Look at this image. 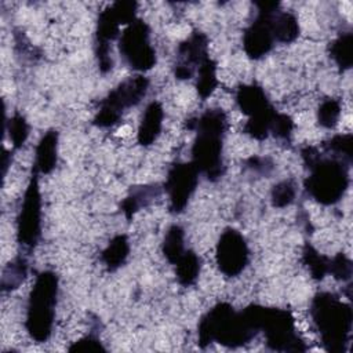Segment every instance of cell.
I'll use <instances>...</instances> for the list:
<instances>
[{"mask_svg":"<svg viewBox=\"0 0 353 353\" xmlns=\"http://www.w3.org/2000/svg\"><path fill=\"white\" fill-rule=\"evenodd\" d=\"M197 81L196 90L201 99H207L218 85L216 77V63L214 59L207 57L197 69Z\"/></svg>","mask_w":353,"mask_h":353,"instance_id":"cell-24","label":"cell"},{"mask_svg":"<svg viewBox=\"0 0 353 353\" xmlns=\"http://www.w3.org/2000/svg\"><path fill=\"white\" fill-rule=\"evenodd\" d=\"M201 270V258L193 250H185L182 256L175 263L176 280L182 287L193 285Z\"/></svg>","mask_w":353,"mask_h":353,"instance_id":"cell-21","label":"cell"},{"mask_svg":"<svg viewBox=\"0 0 353 353\" xmlns=\"http://www.w3.org/2000/svg\"><path fill=\"white\" fill-rule=\"evenodd\" d=\"M185 230L182 226L174 223L171 225L163 239L161 243V252L164 258L171 263L175 265L178 259L185 252Z\"/></svg>","mask_w":353,"mask_h":353,"instance_id":"cell-23","label":"cell"},{"mask_svg":"<svg viewBox=\"0 0 353 353\" xmlns=\"http://www.w3.org/2000/svg\"><path fill=\"white\" fill-rule=\"evenodd\" d=\"M7 134L14 149H19L25 145L29 137V124L21 113H15L7 121Z\"/></svg>","mask_w":353,"mask_h":353,"instance_id":"cell-28","label":"cell"},{"mask_svg":"<svg viewBox=\"0 0 353 353\" xmlns=\"http://www.w3.org/2000/svg\"><path fill=\"white\" fill-rule=\"evenodd\" d=\"M58 283L55 272L43 270L36 276L34 284L30 290L26 306L25 328L34 342H47L52 334Z\"/></svg>","mask_w":353,"mask_h":353,"instance_id":"cell-5","label":"cell"},{"mask_svg":"<svg viewBox=\"0 0 353 353\" xmlns=\"http://www.w3.org/2000/svg\"><path fill=\"white\" fill-rule=\"evenodd\" d=\"M119 51L131 69L137 72L150 70L156 65L157 55L150 44L149 25L139 18L127 25L119 37Z\"/></svg>","mask_w":353,"mask_h":353,"instance_id":"cell-9","label":"cell"},{"mask_svg":"<svg viewBox=\"0 0 353 353\" xmlns=\"http://www.w3.org/2000/svg\"><path fill=\"white\" fill-rule=\"evenodd\" d=\"M352 273H353L352 261L343 252H338L335 256L330 258L328 274H331L334 279L339 281H350Z\"/></svg>","mask_w":353,"mask_h":353,"instance_id":"cell-31","label":"cell"},{"mask_svg":"<svg viewBox=\"0 0 353 353\" xmlns=\"http://www.w3.org/2000/svg\"><path fill=\"white\" fill-rule=\"evenodd\" d=\"M309 313L324 350L346 352L353 325L352 306L334 292L320 291L312 298Z\"/></svg>","mask_w":353,"mask_h":353,"instance_id":"cell-4","label":"cell"},{"mask_svg":"<svg viewBox=\"0 0 353 353\" xmlns=\"http://www.w3.org/2000/svg\"><path fill=\"white\" fill-rule=\"evenodd\" d=\"M137 1H114L99 12L95 29L94 50L98 61V68L102 73H108L113 68L110 57V43L120 37V26L130 25L137 19Z\"/></svg>","mask_w":353,"mask_h":353,"instance_id":"cell-7","label":"cell"},{"mask_svg":"<svg viewBox=\"0 0 353 353\" xmlns=\"http://www.w3.org/2000/svg\"><path fill=\"white\" fill-rule=\"evenodd\" d=\"M295 196H296V189L294 182L290 179L280 181L272 189V193H270L272 205L276 208L288 207L290 204L294 203Z\"/></svg>","mask_w":353,"mask_h":353,"instance_id":"cell-30","label":"cell"},{"mask_svg":"<svg viewBox=\"0 0 353 353\" xmlns=\"http://www.w3.org/2000/svg\"><path fill=\"white\" fill-rule=\"evenodd\" d=\"M161 193L160 185H138L131 186L127 197L120 203V210L125 219L130 221L142 208L148 207Z\"/></svg>","mask_w":353,"mask_h":353,"instance_id":"cell-18","label":"cell"},{"mask_svg":"<svg viewBox=\"0 0 353 353\" xmlns=\"http://www.w3.org/2000/svg\"><path fill=\"white\" fill-rule=\"evenodd\" d=\"M199 171L192 161H176L167 172L164 190L168 196V208L171 214L185 211L192 194L199 183Z\"/></svg>","mask_w":353,"mask_h":353,"instance_id":"cell-12","label":"cell"},{"mask_svg":"<svg viewBox=\"0 0 353 353\" xmlns=\"http://www.w3.org/2000/svg\"><path fill=\"white\" fill-rule=\"evenodd\" d=\"M256 17L243 33V48L250 59H261L268 55L273 46L274 37L270 26L272 12L280 7L277 1H255Z\"/></svg>","mask_w":353,"mask_h":353,"instance_id":"cell-11","label":"cell"},{"mask_svg":"<svg viewBox=\"0 0 353 353\" xmlns=\"http://www.w3.org/2000/svg\"><path fill=\"white\" fill-rule=\"evenodd\" d=\"M28 274V261L23 255H18L10 263L6 265L1 274V290L12 291L17 290Z\"/></svg>","mask_w":353,"mask_h":353,"instance_id":"cell-25","label":"cell"},{"mask_svg":"<svg viewBox=\"0 0 353 353\" xmlns=\"http://www.w3.org/2000/svg\"><path fill=\"white\" fill-rule=\"evenodd\" d=\"M208 55V37L200 30H193L188 39L181 41L176 48V62L174 76L176 80L192 79L201 62Z\"/></svg>","mask_w":353,"mask_h":353,"instance_id":"cell-14","label":"cell"},{"mask_svg":"<svg viewBox=\"0 0 353 353\" xmlns=\"http://www.w3.org/2000/svg\"><path fill=\"white\" fill-rule=\"evenodd\" d=\"M11 157V154L4 149V156H3V175H6V172H7V167L10 165V159Z\"/></svg>","mask_w":353,"mask_h":353,"instance_id":"cell-35","label":"cell"},{"mask_svg":"<svg viewBox=\"0 0 353 353\" xmlns=\"http://www.w3.org/2000/svg\"><path fill=\"white\" fill-rule=\"evenodd\" d=\"M39 176L32 170L22 204L17 216V241L26 252H32L41 236V194Z\"/></svg>","mask_w":353,"mask_h":353,"instance_id":"cell-10","label":"cell"},{"mask_svg":"<svg viewBox=\"0 0 353 353\" xmlns=\"http://www.w3.org/2000/svg\"><path fill=\"white\" fill-rule=\"evenodd\" d=\"M258 332L248 306L236 310L230 303L219 302L199 320L197 343L203 349L212 342L236 349L251 342Z\"/></svg>","mask_w":353,"mask_h":353,"instance_id":"cell-2","label":"cell"},{"mask_svg":"<svg viewBox=\"0 0 353 353\" xmlns=\"http://www.w3.org/2000/svg\"><path fill=\"white\" fill-rule=\"evenodd\" d=\"M149 90V79L143 74L131 76L119 83L109 94L99 102L92 124L99 128H109L117 124L130 108L137 106Z\"/></svg>","mask_w":353,"mask_h":353,"instance_id":"cell-8","label":"cell"},{"mask_svg":"<svg viewBox=\"0 0 353 353\" xmlns=\"http://www.w3.org/2000/svg\"><path fill=\"white\" fill-rule=\"evenodd\" d=\"M328 54L335 65L343 72L353 65V34L343 32L335 37L328 46Z\"/></svg>","mask_w":353,"mask_h":353,"instance_id":"cell-22","label":"cell"},{"mask_svg":"<svg viewBox=\"0 0 353 353\" xmlns=\"http://www.w3.org/2000/svg\"><path fill=\"white\" fill-rule=\"evenodd\" d=\"M245 167L259 175L268 176L273 168L274 164L269 157H261V156H251L250 159L245 160Z\"/></svg>","mask_w":353,"mask_h":353,"instance_id":"cell-34","label":"cell"},{"mask_svg":"<svg viewBox=\"0 0 353 353\" xmlns=\"http://www.w3.org/2000/svg\"><path fill=\"white\" fill-rule=\"evenodd\" d=\"M270 26L274 41L290 44L299 36V23L296 17L290 11L276 8L270 15Z\"/></svg>","mask_w":353,"mask_h":353,"instance_id":"cell-19","label":"cell"},{"mask_svg":"<svg viewBox=\"0 0 353 353\" xmlns=\"http://www.w3.org/2000/svg\"><path fill=\"white\" fill-rule=\"evenodd\" d=\"M302 262L309 269L312 279L320 281L328 274L330 258L320 254L310 243H305L302 248Z\"/></svg>","mask_w":353,"mask_h":353,"instance_id":"cell-26","label":"cell"},{"mask_svg":"<svg viewBox=\"0 0 353 353\" xmlns=\"http://www.w3.org/2000/svg\"><path fill=\"white\" fill-rule=\"evenodd\" d=\"M250 250L244 236L234 228L221 233L215 247V261L219 272L226 277L239 276L248 265Z\"/></svg>","mask_w":353,"mask_h":353,"instance_id":"cell-13","label":"cell"},{"mask_svg":"<svg viewBox=\"0 0 353 353\" xmlns=\"http://www.w3.org/2000/svg\"><path fill=\"white\" fill-rule=\"evenodd\" d=\"M130 255V241L125 234L114 236L101 252V261L108 272L121 268Z\"/></svg>","mask_w":353,"mask_h":353,"instance_id":"cell-20","label":"cell"},{"mask_svg":"<svg viewBox=\"0 0 353 353\" xmlns=\"http://www.w3.org/2000/svg\"><path fill=\"white\" fill-rule=\"evenodd\" d=\"M234 99H236V103H237L240 112L243 114L248 116V119L263 114V113L274 109L273 105L270 103L265 90L255 83L240 84L236 88Z\"/></svg>","mask_w":353,"mask_h":353,"instance_id":"cell-15","label":"cell"},{"mask_svg":"<svg viewBox=\"0 0 353 353\" xmlns=\"http://www.w3.org/2000/svg\"><path fill=\"white\" fill-rule=\"evenodd\" d=\"M294 131V120L285 113H277L270 134L281 141H290Z\"/></svg>","mask_w":353,"mask_h":353,"instance_id":"cell-32","label":"cell"},{"mask_svg":"<svg viewBox=\"0 0 353 353\" xmlns=\"http://www.w3.org/2000/svg\"><path fill=\"white\" fill-rule=\"evenodd\" d=\"M163 119V105L159 101H152L142 114L137 132V141L141 146H150L157 141V138L161 134Z\"/></svg>","mask_w":353,"mask_h":353,"instance_id":"cell-16","label":"cell"},{"mask_svg":"<svg viewBox=\"0 0 353 353\" xmlns=\"http://www.w3.org/2000/svg\"><path fill=\"white\" fill-rule=\"evenodd\" d=\"M185 127L196 131L192 145V163L208 181L216 182L225 174L223 137L228 131V114L221 108L204 110L200 116L186 120Z\"/></svg>","mask_w":353,"mask_h":353,"instance_id":"cell-1","label":"cell"},{"mask_svg":"<svg viewBox=\"0 0 353 353\" xmlns=\"http://www.w3.org/2000/svg\"><path fill=\"white\" fill-rule=\"evenodd\" d=\"M301 157L309 170L303 181L305 192L323 205L336 204L349 188L352 163L323 154L314 146L302 148Z\"/></svg>","mask_w":353,"mask_h":353,"instance_id":"cell-3","label":"cell"},{"mask_svg":"<svg viewBox=\"0 0 353 353\" xmlns=\"http://www.w3.org/2000/svg\"><path fill=\"white\" fill-rule=\"evenodd\" d=\"M259 332L265 335L266 346L274 352H305L306 345L295 328V320L287 309L250 305Z\"/></svg>","mask_w":353,"mask_h":353,"instance_id":"cell-6","label":"cell"},{"mask_svg":"<svg viewBox=\"0 0 353 353\" xmlns=\"http://www.w3.org/2000/svg\"><path fill=\"white\" fill-rule=\"evenodd\" d=\"M324 153L339 157L352 163L353 160V135L352 134H336L332 138L321 143Z\"/></svg>","mask_w":353,"mask_h":353,"instance_id":"cell-27","label":"cell"},{"mask_svg":"<svg viewBox=\"0 0 353 353\" xmlns=\"http://www.w3.org/2000/svg\"><path fill=\"white\" fill-rule=\"evenodd\" d=\"M68 350L69 352H105L106 349L97 336L90 334L73 342Z\"/></svg>","mask_w":353,"mask_h":353,"instance_id":"cell-33","label":"cell"},{"mask_svg":"<svg viewBox=\"0 0 353 353\" xmlns=\"http://www.w3.org/2000/svg\"><path fill=\"white\" fill-rule=\"evenodd\" d=\"M58 131L48 130L39 141L34 150V163L32 170L37 174H50L58 160Z\"/></svg>","mask_w":353,"mask_h":353,"instance_id":"cell-17","label":"cell"},{"mask_svg":"<svg viewBox=\"0 0 353 353\" xmlns=\"http://www.w3.org/2000/svg\"><path fill=\"white\" fill-rule=\"evenodd\" d=\"M341 117V102L335 98L324 99L317 109V121L324 128H334Z\"/></svg>","mask_w":353,"mask_h":353,"instance_id":"cell-29","label":"cell"}]
</instances>
